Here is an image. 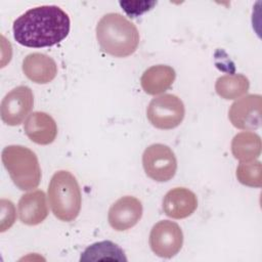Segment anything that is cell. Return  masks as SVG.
Segmentation results:
<instances>
[{"instance_id": "cell-1", "label": "cell", "mask_w": 262, "mask_h": 262, "mask_svg": "<svg viewBox=\"0 0 262 262\" xmlns=\"http://www.w3.org/2000/svg\"><path fill=\"white\" fill-rule=\"evenodd\" d=\"M68 13L56 5H42L19 15L12 26L14 40L27 47L41 48L61 42L70 33Z\"/></svg>"}, {"instance_id": "cell-2", "label": "cell", "mask_w": 262, "mask_h": 262, "mask_svg": "<svg viewBox=\"0 0 262 262\" xmlns=\"http://www.w3.org/2000/svg\"><path fill=\"white\" fill-rule=\"evenodd\" d=\"M95 33L100 48L115 57L133 54L140 39L136 26L117 12L104 14L98 20Z\"/></svg>"}, {"instance_id": "cell-3", "label": "cell", "mask_w": 262, "mask_h": 262, "mask_svg": "<svg viewBox=\"0 0 262 262\" xmlns=\"http://www.w3.org/2000/svg\"><path fill=\"white\" fill-rule=\"evenodd\" d=\"M48 202L53 215L64 222L74 221L81 210L82 195L76 177L67 170L53 174L48 185Z\"/></svg>"}, {"instance_id": "cell-4", "label": "cell", "mask_w": 262, "mask_h": 262, "mask_svg": "<svg viewBox=\"0 0 262 262\" xmlns=\"http://www.w3.org/2000/svg\"><path fill=\"white\" fill-rule=\"evenodd\" d=\"M1 160L17 188L31 190L39 185L41 168L33 150L23 145H8L2 150Z\"/></svg>"}, {"instance_id": "cell-5", "label": "cell", "mask_w": 262, "mask_h": 262, "mask_svg": "<svg viewBox=\"0 0 262 262\" xmlns=\"http://www.w3.org/2000/svg\"><path fill=\"white\" fill-rule=\"evenodd\" d=\"M183 101L174 94H163L152 98L146 108L149 123L161 130L178 127L184 119Z\"/></svg>"}, {"instance_id": "cell-6", "label": "cell", "mask_w": 262, "mask_h": 262, "mask_svg": "<svg viewBox=\"0 0 262 262\" xmlns=\"http://www.w3.org/2000/svg\"><path fill=\"white\" fill-rule=\"evenodd\" d=\"M142 166L147 177L157 182H166L174 177L177 160L174 151L168 145L154 143L144 149Z\"/></svg>"}, {"instance_id": "cell-7", "label": "cell", "mask_w": 262, "mask_h": 262, "mask_svg": "<svg viewBox=\"0 0 262 262\" xmlns=\"http://www.w3.org/2000/svg\"><path fill=\"white\" fill-rule=\"evenodd\" d=\"M148 242L151 251L157 256L169 259L181 250L183 232L176 222L161 220L152 226Z\"/></svg>"}, {"instance_id": "cell-8", "label": "cell", "mask_w": 262, "mask_h": 262, "mask_svg": "<svg viewBox=\"0 0 262 262\" xmlns=\"http://www.w3.org/2000/svg\"><path fill=\"white\" fill-rule=\"evenodd\" d=\"M34 105L30 87L20 85L9 91L1 101V120L8 126H17L26 119Z\"/></svg>"}, {"instance_id": "cell-9", "label": "cell", "mask_w": 262, "mask_h": 262, "mask_svg": "<svg viewBox=\"0 0 262 262\" xmlns=\"http://www.w3.org/2000/svg\"><path fill=\"white\" fill-rule=\"evenodd\" d=\"M262 96L249 94L235 100L229 107L228 119L231 124L241 130L254 131L261 124Z\"/></svg>"}, {"instance_id": "cell-10", "label": "cell", "mask_w": 262, "mask_h": 262, "mask_svg": "<svg viewBox=\"0 0 262 262\" xmlns=\"http://www.w3.org/2000/svg\"><path fill=\"white\" fill-rule=\"evenodd\" d=\"M143 212L141 202L131 195L117 200L110 208L107 220L111 227L117 231H125L135 226Z\"/></svg>"}, {"instance_id": "cell-11", "label": "cell", "mask_w": 262, "mask_h": 262, "mask_svg": "<svg viewBox=\"0 0 262 262\" xmlns=\"http://www.w3.org/2000/svg\"><path fill=\"white\" fill-rule=\"evenodd\" d=\"M164 213L173 219H184L198 208V199L193 191L186 187L170 189L163 199Z\"/></svg>"}, {"instance_id": "cell-12", "label": "cell", "mask_w": 262, "mask_h": 262, "mask_svg": "<svg viewBox=\"0 0 262 262\" xmlns=\"http://www.w3.org/2000/svg\"><path fill=\"white\" fill-rule=\"evenodd\" d=\"M28 138L34 143L47 145L52 143L57 135V125L54 119L44 112H33L24 124Z\"/></svg>"}, {"instance_id": "cell-13", "label": "cell", "mask_w": 262, "mask_h": 262, "mask_svg": "<svg viewBox=\"0 0 262 262\" xmlns=\"http://www.w3.org/2000/svg\"><path fill=\"white\" fill-rule=\"evenodd\" d=\"M23 72L28 79L36 84H48L57 75V64L49 55L34 52L24 58Z\"/></svg>"}, {"instance_id": "cell-14", "label": "cell", "mask_w": 262, "mask_h": 262, "mask_svg": "<svg viewBox=\"0 0 262 262\" xmlns=\"http://www.w3.org/2000/svg\"><path fill=\"white\" fill-rule=\"evenodd\" d=\"M17 210L21 223L30 226L42 223L48 216L45 192L42 190H35L23 194L18 201Z\"/></svg>"}, {"instance_id": "cell-15", "label": "cell", "mask_w": 262, "mask_h": 262, "mask_svg": "<svg viewBox=\"0 0 262 262\" xmlns=\"http://www.w3.org/2000/svg\"><path fill=\"white\" fill-rule=\"evenodd\" d=\"M176 78L175 70L166 64H157L145 70L140 78L143 91L149 95H158L168 90Z\"/></svg>"}, {"instance_id": "cell-16", "label": "cell", "mask_w": 262, "mask_h": 262, "mask_svg": "<svg viewBox=\"0 0 262 262\" xmlns=\"http://www.w3.org/2000/svg\"><path fill=\"white\" fill-rule=\"evenodd\" d=\"M261 138L253 131L237 133L231 141V152L239 162L255 161L261 154Z\"/></svg>"}, {"instance_id": "cell-17", "label": "cell", "mask_w": 262, "mask_h": 262, "mask_svg": "<svg viewBox=\"0 0 262 262\" xmlns=\"http://www.w3.org/2000/svg\"><path fill=\"white\" fill-rule=\"evenodd\" d=\"M250 88L249 79L243 74L224 75L215 83L216 93L223 99H236L246 94Z\"/></svg>"}, {"instance_id": "cell-18", "label": "cell", "mask_w": 262, "mask_h": 262, "mask_svg": "<svg viewBox=\"0 0 262 262\" xmlns=\"http://www.w3.org/2000/svg\"><path fill=\"white\" fill-rule=\"evenodd\" d=\"M81 261L88 260H118L126 261L123 250L111 241H102L89 246L81 255Z\"/></svg>"}, {"instance_id": "cell-19", "label": "cell", "mask_w": 262, "mask_h": 262, "mask_svg": "<svg viewBox=\"0 0 262 262\" xmlns=\"http://www.w3.org/2000/svg\"><path fill=\"white\" fill-rule=\"evenodd\" d=\"M237 180L250 187H261L262 185V166L260 161L241 162L235 172Z\"/></svg>"}, {"instance_id": "cell-20", "label": "cell", "mask_w": 262, "mask_h": 262, "mask_svg": "<svg viewBox=\"0 0 262 262\" xmlns=\"http://www.w3.org/2000/svg\"><path fill=\"white\" fill-rule=\"evenodd\" d=\"M15 208L14 205L7 200H1V232L10 228L15 221Z\"/></svg>"}]
</instances>
